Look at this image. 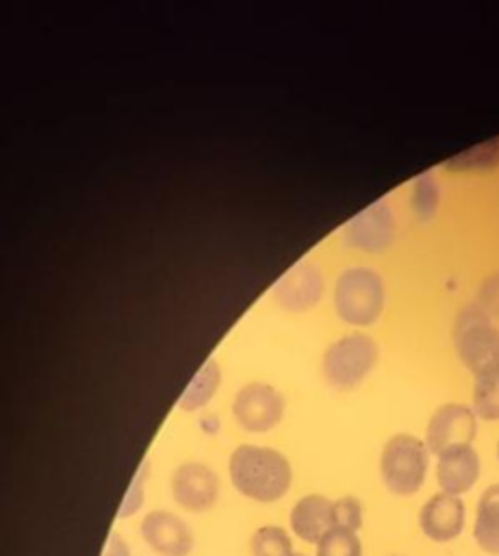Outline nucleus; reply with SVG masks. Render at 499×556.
Wrapping results in <instances>:
<instances>
[{"label":"nucleus","instance_id":"1","mask_svg":"<svg viewBox=\"0 0 499 556\" xmlns=\"http://www.w3.org/2000/svg\"><path fill=\"white\" fill-rule=\"evenodd\" d=\"M228 471L241 495L263 504L284 497L293 480L291 463L282 452L254 443H241L232 450Z\"/></svg>","mask_w":499,"mask_h":556},{"label":"nucleus","instance_id":"2","mask_svg":"<svg viewBox=\"0 0 499 556\" xmlns=\"http://www.w3.org/2000/svg\"><path fill=\"white\" fill-rule=\"evenodd\" d=\"M453 345L475 376L499 367V328L479 302L460 308L453 324Z\"/></svg>","mask_w":499,"mask_h":556},{"label":"nucleus","instance_id":"3","mask_svg":"<svg viewBox=\"0 0 499 556\" xmlns=\"http://www.w3.org/2000/svg\"><path fill=\"white\" fill-rule=\"evenodd\" d=\"M334 308L351 326L373 324L384 308V280L371 267H347L334 282Z\"/></svg>","mask_w":499,"mask_h":556},{"label":"nucleus","instance_id":"4","mask_svg":"<svg viewBox=\"0 0 499 556\" xmlns=\"http://www.w3.org/2000/svg\"><path fill=\"white\" fill-rule=\"evenodd\" d=\"M430 450L425 441L417 439L414 434H393L380 456V473L384 486L399 497L414 495L425 480L427 473Z\"/></svg>","mask_w":499,"mask_h":556},{"label":"nucleus","instance_id":"5","mask_svg":"<svg viewBox=\"0 0 499 556\" xmlns=\"http://www.w3.org/2000/svg\"><path fill=\"white\" fill-rule=\"evenodd\" d=\"M375 361L378 343L364 332H349L323 352V376L336 389H351L364 380Z\"/></svg>","mask_w":499,"mask_h":556},{"label":"nucleus","instance_id":"6","mask_svg":"<svg viewBox=\"0 0 499 556\" xmlns=\"http://www.w3.org/2000/svg\"><path fill=\"white\" fill-rule=\"evenodd\" d=\"M232 413L250 432L271 430L284 413V395L267 382H247L234 393Z\"/></svg>","mask_w":499,"mask_h":556},{"label":"nucleus","instance_id":"7","mask_svg":"<svg viewBox=\"0 0 499 556\" xmlns=\"http://www.w3.org/2000/svg\"><path fill=\"white\" fill-rule=\"evenodd\" d=\"M341 237L345 245L364 252H380L388 248L395 239V217L391 204L384 198L371 202L341 228Z\"/></svg>","mask_w":499,"mask_h":556},{"label":"nucleus","instance_id":"8","mask_svg":"<svg viewBox=\"0 0 499 556\" xmlns=\"http://www.w3.org/2000/svg\"><path fill=\"white\" fill-rule=\"evenodd\" d=\"M471 406L460 402H449L438 406L425 428V445L432 454H440L447 447L471 443L475 439L477 421Z\"/></svg>","mask_w":499,"mask_h":556},{"label":"nucleus","instance_id":"9","mask_svg":"<svg viewBox=\"0 0 499 556\" xmlns=\"http://www.w3.org/2000/svg\"><path fill=\"white\" fill-rule=\"evenodd\" d=\"M219 480L217 473L200 463L184 460L171 473V495L178 506L191 513H204L217 502Z\"/></svg>","mask_w":499,"mask_h":556},{"label":"nucleus","instance_id":"10","mask_svg":"<svg viewBox=\"0 0 499 556\" xmlns=\"http://www.w3.org/2000/svg\"><path fill=\"white\" fill-rule=\"evenodd\" d=\"M141 536L161 556H189L193 552V532L182 517L169 510H150L141 519Z\"/></svg>","mask_w":499,"mask_h":556},{"label":"nucleus","instance_id":"11","mask_svg":"<svg viewBox=\"0 0 499 556\" xmlns=\"http://www.w3.org/2000/svg\"><path fill=\"white\" fill-rule=\"evenodd\" d=\"M464 502L458 495H449L443 491L427 497L419 510L421 532L434 543H449L458 539L464 530Z\"/></svg>","mask_w":499,"mask_h":556},{"label":"nucleus","instance_id":"12","mask_svg":"<svg viewBox=\"0 0 499 556\" xmlns=\"http://www.w3.org/2000/svg\"><path fill=\"white\" fill-rule=\"evenodd\" d=\"M273 293L286 311H306L319 302L323 276L315 263L299 261L280 276L273 285Z\"/></svg>","mask_w":499,"mask_h":556},{"label":"nucleus","instance_id":"13","mask_svg":"<svg viewBox=\"0 0 499 556\" xmlns=\"http://www.w3.org/2000/svg\"><path fill=\"white\" fill-rule=\"evenodd\" d=\"M479 478V456L471 443L453 445L436 456V480L443 493L462 495Z\"/></svg>","mask_w":499,"mask_h":556},{"label":"nucleus","instance_id":"14","mask_svg":"<svg viewBox=\"0 0 499 556\" xmlns=\"http://www.w3.org/2000/svg\"><path fill=\"white\" fill-rule=\"evenodd\" d=\"M293 534L304 543H319L332 530V500L319 493L299 497L289 515Z\"/></svg>","mask_w":499,"mask_h":556},{"label":"nucleus","instance_id":"15","mask_svg":"<svg viewBox=\"0 0 499 556\" xmlns=\"http://www.w3.org/2000/svg\"><path fill=\"white\" fill-rule=\"evenodd\" d=\"M473 539L482 552L499 556V482L486 486L477 500Z\"/></svg>","mask_w":499,"mask_h":556},{"label":"nucleus","instance_id":"16","mask_svg":"<svg viewBox=\"0 0 499 556\" xmlns=\"http://www.w3.org/2000/svg\"><path fill=\"white\" fill-rule=\"evenodd\" d=\"M219 376H221V369H219L217 361L213 356L206 358L202 363V367L193 374L189 384L184 387V391L178 400V406L184 408V410H193V408L204 406L210 400V395L215 393V389L219 384Z\"/></svg>","mask_w":499,"mask_h":556},{"label":"nucleus","instance_id":"17","mask_svg":"<svg viewBox=\"0 0 499 556\" xmlns=\"http://www.w3.org/2000/svg\"><path fill=\"white\" fill-rule=\"evenodd\" d=\"M497 163H499V135L460 150L458 154L449 156L443 163V167L453 172H469V169H490Z\"/></svg>","mask_w":499,"mask_h":556},{"label":"nucleus","instance_id":"18","mask_svg":"<svg viewBox=\"0 0 499 556\" xmlns=\"http://www.w3.org/2000/svg\"><path fill=\"white\" fill-rule=\"evenodd\" d=\"M473 413L486 421L499 419V367L475 376Z\"/></svg>","mask_w":499,"mask_h":556},{"label":"nucleus","instance_id":"19","mask_svg":"<svg viewBox=\"0 0 499 556\" xmlns=\"http://www.w3.org/2000/svg\"><path fill=\"white\" fill-rule=\"evenodd\" d=\"M252 556H295L291 534L280 526H260L250 539Z\"/></svg>","mask_w":499,"mask_h":556},{"label":"nucleus","instance_id":"20","mask_svg":"<svg viewBox=\"0 0 499 556\" xmlns=\"http://www.w3.org/2000/svg\"><path fill=\"white\" fill-rule=\"evenodd\" d=\"M438 200H440V191L432 172L419 174L412 182V193H410V206H412V213L419 217V222H430L436 215Z\"/></svg>","mask_w":499,"mask_h":556},{"label":"nucleus","instance_id":"21","mask_svg":"<svg viewBox=\"0 0 499 556\" xmlns=\"http://www.w3.org/2000/svg\"><path fill=\"white\" fill-rule=\"evenodd\" d=\"M315 556H362V541L358 532L332 528L317 543Z\"/></svg>","mask_w":499,"mask_h":556},{"label":"nucleus","instance_id":"22","mask_svg":"<svg viewBox=\"0 0 499 556\" xmlns=\"http://www.w3.org/2000/svg\"><path fill=\"white\" fill-rule=\"evenodd\" d=\"M362 502L356 495H341L332 500V528L358 532L362 526Z\"/></svg>","mask_w":499,"mask_h":556},{"label":"nucleus","instance_id":"23","mask_svg":"<svg viewBox=\"0 0 499 556\" xmlns=\"http://www.w3.org/2000/svg\"><path fill=\"white\" fill-rule=\"evenodd\" d=\"M145 476H148V460H143L139 465V469L135 471V476H132V482H130V486H128V491H126V495H124V500L119 504V510H117L119 519H126V517L135 515L141 508Z\"/></svg>","mask_w":499,"mask_h":556},{"label":"nucleus","instance_id":"24","mask_svg":"<svg viewBox=\"0 0 499 556\" xmlns=\"http://www.w3.org/2000/svg\"><path fill=\"white\" fill-rule=\"evenodd\" d=\"M102 556H130V549L126 545V541L117 534H111L106 541V547L102 552Z\"/></svg>","mask_w":499,"mask_h":556},{"label":"nucleus","instance_id":"25","mask_svg":"<svg viewBox=\"0 0 499 556\" xmlns=\"http://www.w3.org/2000/svg\"><path fill=\"white\" fill-rule=\"evenodd\" d=\"M200 426H202L206 432H217V430H219V417H217V413L204 410V413L200 415Z\"/></svg>","mask_w":499,"mask_h":556},{"label":"nucleus","instance_id":"26","mask_svg":"<svg viewBox=\"0 0 499 556\" xmlns=\"http://www.w3.org/2000/svg\"><path fill=\"white\" fill-rule=\"evenodd\" d=\"M497 458H499V443H497Z\"/></svg>","mask_w":499,"mask_h":556},{"label":"nucleus","instance_id":"27","mask_svg":"<svg viewBox=\"0 0 499 556\" xmlns=\"http://www.w3.org/2000/svg\"><path fill=\"white\" fill-rule=\"evenodd\" d=\"M295 556H304V554H295Z\"/></svg>","mask_w":499,"mask_h":556}]
</instances>
